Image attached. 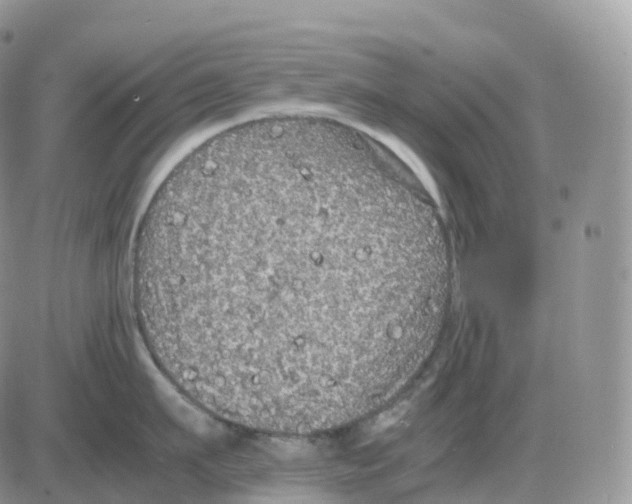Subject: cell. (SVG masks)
I'll return each mask as SVG.
<instances>
[{
  "instance_id": "obj_1",
  "label": "cell",
  "mask_w": 632,
  "mask_h": 504,
  "mask_svg": "<svg viewBox=\"0 0 632 504\" xmlns=\"http://www.w3.org/2000/svg\"><path fill=\"white\" fill-rule=\"evenodd\" d=\"M445 255L431 204L379 145L320 122H244L149 201L136 317L163 373L215 416L332 421L403 370Z\"/></svg>"
}]
</instances>
